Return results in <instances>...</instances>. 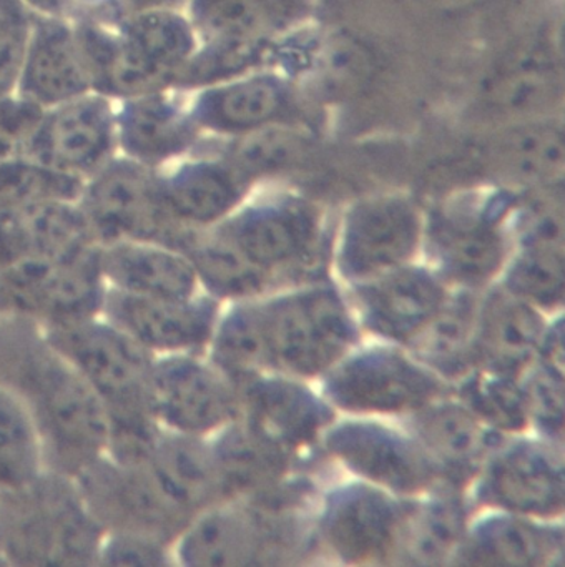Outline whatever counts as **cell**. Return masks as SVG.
Here are the masks:
<instances>
[{"instance_id": "6da1fadb", "label": "cell", "mask_w": 565, "mask_h": 567, "mask_svg": "<svg viewBox=\"0 0 565 567\" xmlns=\"http://www.w3.org/2000/svg\"><path fill=\"white\" fill-rule=\"evenodd\" d=\"M16 341L3 350L0 378L32 414L47 467L76 480L109 453L105 406L39 328Z\"/></svg>"}, {"instance_id": "7a4b0ae2", "label": "cell", "mask_w": 565, "mask_h": 567, "mask_svg": "<svg viewBox=\"0 0 565 567\" xmlns=\"http://www.w3.org/2000/svg\"><path fill=\"white\" fill-rule=\"evenodd\" d=\"M0 556L16 566L96 564L105 527L72 477L47 470L2 496Z\"/></svg>"}, {"instance_id": "3957f363", "label": "cell", "mask_w": 565, "mask_h": 567, "mask_svg": "<svg viewBox=\"0 0 565 567\" xmlns=\"http://www.w3.org/2000/svg\"><path fill=\"white\" fill-rule=\"evenodd\" d=\"M95 391L110 421L109 443H140L160 431L150 408L153 354L103 317L42 331Z\"/></svg>"}, {"instance_id": "277c9868", "label": "cell", "mask_w": 565, "mask_h": 567, "mask_svg": "<svg viewBox=\"0 0 565 567\" xmlns=\"http://www.w3.org/2000/svg\"><path fill=\"white\" fill-rule=\"evenodd\" d=\"M259 307L275 373L322 378L358 341L348 301L331 285L311 284Z\"/></svg>"}, {"instance_id": "5b68a950", "label": "cell", "mask_w": 565, "mask_h": 567, "mask_svg": "<svg viewBox=\"0 0 565 567\" xmlns=\"http://www.w3.org/2000/svg\"><path fill=\"white\" fill-rule=\"evenodd\" d=\"M106 284L102 245L0 270V317L40 331L102 317Z\"/></svg>"}, {"instance_id": "8992f818", "label": "cell", "mask_w": 565, "mask_h": 567, "mask_svg": "<svg viewBox=\"0 0 565 567\" xmlns=\"http://www.w3.org/2000/svg\"><path fill=\"white\" fill-rule=\"evenodd\" d=\"M79 205L100 245L136 241L183 251L195 231L173 217L162 177L122 155L85 182Z\"/></svg>"}, {"instance_id": "52a82bcc", "label": "cell", "mask_w": 565, "mask_h": 567, "mask_svg": "<svg viewBox=\"0 0 565 567\" xmlns=\"http://www.w3.org/2000/svg\"><path fill=\"white\" fill-rule=\"evenodd\" d=\"M332 406L355 414H412L445 396L448 384L394 348L349 353L322 377Z\"/></svg>"}, {"instance_id": "ba28073f", "label": "cell", "mask_w": 565, "mask_h": 567, "mask_svg": "<svg viewBox=\"0 0 565 567\" xmlns=\"http://www.w3.org/2000/svg\"><path fill=\"white\" fill-rule=\"evenodd\" d=\"M218 230L273 278L311 275L321 260V217L301 198L279 197L246 207Z\"/></svg>"}, {"instance_id": "9c48e42d", "label": "cell", "mask_w": 565, "mask_h": 567, "mask_svg": "<svg viewBox=\"0 0 565 567\" xmlns=\"http://www.w3.org/2000/svg\"><path fill=\"white\" fill-rule=\"evenodd\" d=\"M475 497L528 519L565 516V456L535 441H502L475 477Z\"/></svg>"}, {"instance_id": "30bf717a", "label": "cell", "mask_w": 565, "mask_h": 567, "mask_svg": "<svg viewBox=\"0 0 565 567\" xmlns=\"http://www.w3.org/2000/svg\"><path fill=\"white\" fill-rule=\"evenodd\" d=\"M119 155L116 101L89 92L45 109L27 157L86 182Z\"/></svg>"}, {"instance_id": "8fae6325", "label": "cell", "mask_w": 565, "mask_h": 567, "mask_svg": "<svg viewBox=\"0 0 565 567\" xmlns=\"http://www.w3.org/2000/svg\"><path fill=\"white\" fill-rule=\"evenodd\" d=\"M75 481L105 530L143 534L168 544L192 520L143 464L103 456Z\"/></svg>"}, {"instance_id": "7c38bea8", "label": "cell", "mask_w": 565, "mask_h": 567, "mask_svg": "<svg viewBox=\"0 0 565 567\" xmlns=\"http://www.w3.org/2000/svg\"><path fill=\"white\" fill-rule=\"evenodd\" d=\"M150 408L160 426L203 437L239 416V393L213 364L168 354L153 363Z\"/></svg>"}, {"instance_id": "4fadbf2b", "label": "cell", "mask_w": 565, "mask_h": 567, "mask_svg": "<svg viewBox=\"0 0 565 567\" xmlns=\"http://www.w3.org/2000/svg\"><path fill=\"white\" fill-rule=\"evenodd\" d=\"M422 224L411 202L396 195L359 202L346 215L336 265L352 285L408 265L418 251Z\"/></svg>"}, {"instance_id": "5bb4252c", "label": "cell", "mask_w": 565, "mask_h": 567, "mask_svg": "<svg viewBox=\"0 0 565 567\" xmlns=\"http://www.w3.org/2000/svg\"><path fill=\"white\" fill-rule=\"evenodd\" d=\"M408 503L369 483L338 486L326 496L319 537L345 563H379L394 556Z\"/></svg>"}, {"instance_id": "9a60e30c", "label": "cell", "mask_w": 565, "mask_h": 567, "mask_svg": "<svg viewBox=\"0 0 565 567\" xmlns=\"http://www.w3.org/2000/svg\"><path fill=\"white\" fill-rule=\"evenodd\" d=\"M325 447L366 483L401 496H419L439 486L431 464L411 434L372 421H348L329 427Z\"/></svg>"}, {"instance_id": "2e32d148", "label": "cell", "mask_w": 565, "mask_h": 567, "mask_svg": "<svg viewBox=\"0 0 565 567\" xmlns=\"http://www.w3.org/2000/svg\"><path fill=\"white\" fill-rule=\"evenodd\" d=\"M102 317L150 353H188L212 341L218 307L208 298H155L110 288Z\"/></svg>"}, {"instance_id": "e0dca14e", "label": "cell", "mask_w": 565, "mask_h": 567, "mask_svg": "<svg viewBox=\"0 0 565 567\" xmlns=\"http://www.w3.org/2000/svg\"><path fill=\"white\" fill-rule=\"evenodd\" d=\"M449 298L445 281L428 268L402 265L352 285V303L366 330L408 348Z\"/></svg>"}, {"instance_id": "ac0fdd59", "label": "cell", "mask_w": 565, "mask_h": 567, "mask_svg": "<svg viewBox=\"0 0 565 567\" xmlns=\"http://www.w3.org/2000/svg\"><path fill=\"white\" fill-rule=\"evenodd\" d=\"M411 417V437L434 471L439 486L462 489L475 481L504 436L489 430L462 401L442 396Z\"/></svg>"}, {"instance_id": "d6986e66", "label": "cell", "mask_w": 565, "mask_h": 567, "mask_svg": "<svg viewBox=\"0 0 565 567\" xmlns=\"http://www.w3.org/2000/svg\"><path fill=\"white\" fill-rule=\"evenodd\" d=\"M238 393L239 420L292 457L321 440L335 420L322 398L288 374H261Z\"/></svg>"}, {"instance_id": "ffe728a7", "label": "cell", "mask_w": 565, "mask_h": 567, "mask_svg": "<svg viewBox=\"0 0 565 567\" xmlns=\"http://www.w3.org/2000/svg\"><path fill=\"white\" fill-rule=\"evenodd\" d=\"M89 92L95 91L73 19L33 11L17 95L45 111Z\"/></svg>"}, {"instance_id": "44dd1931", "label": "cell", "mask_w": 565, "mask_h": 567, "mask_svg": "<svg viewBox=\"0 0 565 567\" xmlns=\"http://www.w3.org/2000/svg\"><path fill=\"white\" fill-rule=\"evenodd\" d=\"M435 274L464 290L487 287L505 267V237L489 212H442L428 227Z\"/></svg>"}, {"instance_id": "7402d4cb", "label": "cell", "mask_w": 565, "mask_h": 567, "mask_svg": "<svg viewBox=\"0 0 565 567\" xmlns=\"http://www.w3.org/2000/svg\"><path fill=\"white\" fill-rule=\"evenodd\" d=\"M79 202H49L0 212V270L96 247Z\"/></svg>"}, {"instance_id": "603a6c76", "label": "cell", "mask_w": 565, "mask_h": 567, "mask_svg": "<svg viewBox=\"0 0 565 567\" xmlns=\"http://www.w3.org/2000/svg\"><path fill=\"white\" fill-rule=\"evenodd\" d=\"M545 331L541 310L504 287L492 288L479 298L474 364L521 377L542 353Z\"/></svg>"}, {"instance_id": "cb8c5ba5", "label": "cell", "mask_w": 565, "mask_h": 567, "mask_svg": "<svg viewBox=\"0 0 565 567\" xmlns=\"http://www.w3.org/2000/svg\"><path fill=\"white\" fill-rule=\"evenodd\" d=\"M178 554L189 566L266 564L265 536L246 501H225L192 517L179 534Z\"/></svg>"}, {"instance_id": "d4e9b609", "label": "cell", "mask_w": 565, "mask_h": 567, "mask_svg": "<svg viewBox=\"0 0 565 567\" xmlns=\"http://www.w3.org/2000/svg\"><path fill=\"white\" fill-rule=\"evenodd\" d=\"M192 112L163 92L116 101L119 155L155 167L189 148L196 137Z\"/></svg>"}, {"instance_id": "484cf974", "label": "cell", "mask_w": 565, "mask_h": 567, "mask_svg": "<svg viewBox=\"0 0 565 567\" xmlns=\"http://www.w3.org/2000/svg\"><path fill=\"white\" fill-rule=\"evenodd\" d=\"M289 97L282 79L243 74L208 85L196 97L192 115L198 127L218 134L248 135L276 124L288 111Z\"/></svg>"}, {"instance_id": "4316f807", "label": "cell", "mask_w": 565, "mask_h": 567, "mask_svg": "<svg viewBox=\"0 0 565 567\" xmlns=\"http://www.w3.org/2000/svg\"><path fill=\"white\" fill-rule=\"evenodd\" d=\"M143 466L168 499L192 517L226 501L212 446L199 436L162 431Z\"/></svg>"}, {"instance_id": "83f0119b", "label": "cell", "mask_w": 565, "mask_h": 567, "mask_svg": "<svg viewBox=\"0 0 565 567\" xmlns=\"http://www.w3.org/2000/svg\"><path fill=\"white\" fill-rule=\"evenodd\" d=\"M163 195L173 217L188 228L222 224L245 200V174L236 165L193 161L162 177Z\"/></svg>"}, {"instance_id": "f1b7e54d", "label": "cell", "mask_w": 565, "mask_h": 567, "mask_svg": "<svg viewBox=\"0 0 565 567\" xmlns=\"http://www.w3.org/2000/svg\"><path fill=\"white\" fill-rule=\"evenodd\" d=\"M102 267L110 288L142 297L192 298L199 284L192 260L163 245H102Z\"/></svg>"}, {"instance_id": "f546056e", "label": "cell", "mask_w": 565, "mask_h": 567, "mask_svg": "<svg viewBox=\"0 0 565 567\" xmlns=\"http://www.w3.org/2000/svg\"><path fill=\"white\" fill-rule=\"evenodd\" d=\"M565 546V530L538 526L534 519L495 511L468 530L458 563L541 566L558 564Z\"/></svg>"}, {"instance_id": "4dcf8cb0", "label": "cell", "mask_w": 565, "mask_h": 567, "mask_svg": "<svg viewBox=\"0 0 565 567\" xmlns=\"http://www.w3.org/2000/svg\"><path fill=\"white\" fill-rule=\"evenodd\" d=\"M213 460L226 501L251 499L268 493L288 476L292 456L236 417L218 431Z\"/></svg>"}, {"instance_id": "1f68e13d", "label": "cell", "mask_w": 565, "mask_h": 567, "mask_svg": "<svg viewBox=\"0 0 565 567\" xmlns=\"http://www.w3.org/2000/svg\"><path fill=\"white\" fill-rule=\"evenodd\" d=\"M468 530L461 489L432 487L425 499L408 503L392 557L409 564L448 563L458 556Z\"/></svg>"}, {"instance_id": "d6a6232c", "label": "cell", "mask_w": 565, "mask_h": 567, "mask_svg": "<svg viewBox=\"0 0 565 567\" xmlns=\"http://www.w3.org/2000/svg\"><path fill=\"white\" fill-rule=\"evenodd\" d=\"M479 297L474 290L449 293L444 307L409 344L412 357L444 381L458 383L474 364Z\"/></svg>"}, {"instance_id": "836d02e7", "label": "cell", "mask_w": 565, "mask_h": 567, "mask_svg": "<svg viewBox=\"0 0 565 567\" xmlns=\"http://www.w3.org/2000/svg\"><path fill=\"white\" fill-rule=\"evenodd\" d=\"M183 254L192 260L198 281L215 298L251 301L271 287L275 278L253 264L218 228L209 235L193 231Z\"/></svg>"}, {"instance_id": "e575fe53", "label": "cell", "mask_w": 565, "mask_h": 567, "mask_svg": "<svg viewBox=\"0 0 565 567\" xmlns=\"http://www.w3.org/2000/svg\"><path fill=\"white\" fill-rule=\"evenodd\" d=\"M212 364L236 388L273 371L259 303L238 305L219 323L212 341Z\"/></svg>"}, {"instance_id": "d590c367", "label": "cell", "mask_w": 565, "mask_h": 567, "mask_svg": "<svg viewBox=\"0 0 565 567\" xmlns=\"http://www.w3.org/2000/svg\"><path fill=\"white\" fill-rule=\"evenodd\" d=\"M45 451L22 398L0 378V496L17 493L39 480Z\"/></svg>"}, {"instance_id": "8d00e7d4", "label": "cell", "mask_w": 565, "mask_h": 567, "mask_svg": "<svg viewBox=\"0 0 565 567\" xmlns=\"http://www.w3.org/2000/svg\"><path fill=\"white\" fill-rule=\"evenodd\" d=\"M458 400L501 436H515L531 426L524 386L515 374L472 368L458 381Z\"/></svg>"}, {"instance_id": "74e56055", "label": "cell", "mask_w": 565, "mask_h": 567, "mask_svg": "<svg viewBox=\"0 0 565 567\" xmlns=\"http://www.w3.org/2000/svg\"><path fill=\"white\" fill-rule=\"evenodd\" d=\"M502 287L537 310L565 307V247L525 245L508 264Z\"/></svg>"}, {"instance_id": "f35d334b", "label": "cell", "mask_w": 565, "mask_h": 567, "mask_svg": "<svg viewBox=\"0 0 565 567\" xmlns=\"http://www.w3.org/2000/svg\"><path fill=\"white\" fill-rule=\"evenodd\" d=\"M557 82V68L547 48L532 45L512 55L492 82L491 97L501 111H524L541 104Z\"/></svg>"}, {"instance_id": "ab89813d", "label": "cell", "mask_w": 565, "mask_h": 567, "mask_svg": "<svg viewBox=\"0 0 565 567\" xmlns=\"http://www.w3.org/2000/svg\"><path fill=\"white\" fill-rule=\"evenodd\" d=\"M85 182L29 157L0 164V212L49 202H79Z\"/></svg>"}, {"instance_id": "60d3db41", "label": "cell", "mask_w": 565, "mask_h": 567, "mask_svg": "<svg viewBox=\"0 0 565 567\" xmlns=\"http://www.w3.org/2000/svg\"><path fill=\"white\" fill-rule=\"evenodd\" d=\"M528 423L545 440L565 441V371L541 353L521 374Z\"/></svg>"}, {"instance_id": "b9f144b4", "label": "cell", "mask_w": 565, "mask_h": 567, "mask_svg": "<svg viewBox=\"0 0 565 567\" xmlns=\"http://www.w3.org/2000/svg\"><path fill=\"white\" fill-rule=\"evenodd\" d=\"M195 19L209 42L263 41L268 28L258 0H199Z\"/></svg>"}, {"instance_id": "7bdbcfd3", "label": "cell", "mask_w": 565, "mask_h": 567, "mask_svg": "<svg viewBox=\"0 0 565 567\" xmlns=\"http://www.w3.org/2000/svg\"><path fill=\"white\" fill-rule=\"evenodd\" d=\"M32 21L27 0H0V101L17 94Z\"/></svg>"}, {"instance_id": "ee69618b", "label": "cell", "mask_w": 565, "mask_h": 567, "mask_svg": "<svg viewBox=\"0 0 565 567\" xmlns=\"http://www.w3.org/2000/svg\"><path fill=\"white\" fill-rule=\"evenodd\" d=\"M42 112L39 105L17 94L0 101V164L27 157L30 138Z\"/></svg>"}, {"instance_id": "f6af8a7d", "label": "cell", "mask_w": 565, "mask_h": 567, "mask_svg": "<svg viewBox=\"0 0 565 567\" xmlns=\"http://www.w3.org/2000/svg\"><path fill=\"white\" fill-rule=\"evenodd\" d=\"M168 563L165 543L125 530H106L96 559V564L112 566H163Z\"/></svg>"}, {"instance_id": "bcb514c9", "label": "cell", "mask_w": 565, "mask_h": 567, "mask_svg": "<svg viewBox=\"0 0 565 567\" xmlns=\"http://www.w3.org/2000/svg\"><path fill=\"white\" fill-rule=\"evenodd\" d=\"M524 245L565 247V192L535 200L522 218Z\"/></svg>"}]
</instances>
